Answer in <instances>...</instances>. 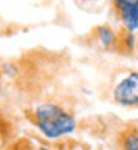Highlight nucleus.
<instances>
[{
  "instance_id": "f257e3e1",
  "label": "nucleus",
  "mask_w": 138,
  "mask_h": 150,
  "mask_svg": "<svg viewBox=\"0 0 138 150\" xmlns=\"http://www.w3.org/2000/svg\"><path fill=\"white\" fill-rule=\"evenodd\" d=\"M27 116L33 126L50 140L66 137L77 128L75 116L57 102H42L29 111Z\"/></svg>"
},
{
  "instance_id": "f03ea898",
  "label": "nucleus",
  "mask_w": 138,
  "mask_h": 150,
  "mask_svg": "<svg viewBox=\"0 0 138 150\" xmlns=\"http://www.w3.org/2000/svg\"><path fill=\"white\" fill-rule=\"evenodd\" d=\"M111 99L123 108H138V71H126L114 81Z\"/></svg>"
},
{
  "instance_id": "7ed1b4c3",
  "label": "nucleus",
  "mask_w": 138,
  "mask_h": 150,
  "mask_svg": "<svg viewBox=\"0 0 138 150\" xmlns=\"http://www.w3.org/2000/svg\"><path fill=\"white\" fill-rule=\"evenodd\" d=\"M111 11L125 30L138 32V0H114L111 2Z\"/></svg>"
},
{
  "instance_id": "20e7f679",
  "label": "nucleus",
  "mask_w": 138,
  "mask_h": 150,
  "mask_svg": "<svg viewBox=\"0 0 138 150\" xmlns=\"http://www.w3.org/2000/svg\"><path fill=\"white\" fill-rule=\"evenodd\" d=\"M116 144L119 150H138V123H128L117 132Z\"/></svg>"
},
{
  "instance_id": "39448f33",
  "label": "nucleus",
  "mask_w": 138,
  "mask_h": 150,
  "mask_svg": "<svg viewBox=\"0 0 138 150\" xmlns=\"http://www.w3.org/2000/svg\"><path fill=\"white\" fill-rule=\"evenodd\" d=\"M135 47H137V35L120 27L117 30V39H116V45H114V51H117L120 54H134Z\"/></svg>"
},
{
  "instance_id": "423d86ee",
  "label": "nucleus",
  "mask_w": 138,
  "mask_h": 150,
  "mask_svg": "<svg viewBox=\"0 0 138 150\" xmlns=\"http://www.w3.org/2000/svg\"><path fill=\"white\" fill-rule=\"evenodd\" d=\"M95 36L98 42L101 44L105 50H113L114 51V45L117 39V30H114L110 24H101L95 29Z\"/></svg>"
},
{
  "instance_id": "0eeeda50",
  "label": "nucleus",
  "mask_w": 138,
  "mask_h": 150,
  "mask_svg": "<svg viewBox=\"0 0 138 150\" xmlns=\"http://www.w3.org/2000/svg\"><path fill=\"white\" fill-rule=\"evenodd\" d=\"M35 149H36V146L29 138H26V137H18V138L12 140L5 147V150H35Z\"/></svg>"
},
{
  "instance_id": "6e6552de",
  "label": "nucleus",
  "mask_w": 138,
  "mask_h": 150,
  "mask_svg": "<svg viewBox=\"0 0 138 150\" xmlns=\"http://www.w3.org/2000/svg\"><path fill=\"white\" fill-rule=\"evenodd\" d=\"M68 150H90V147L81 143H72L71 147H68Z\"/></svg>"
},
{
  "instance_id": "1a4fd4ad",
  "label": "nucleus",
  "mask_w": 138,
  "mask_h": 150,
  "mask_svg": "<svg viewBox=\"0 0 138 150\" xmlns=\"http://www.w3.org/2000/svg\"><path fill=\"white\" fill-rule=\"evenodd\" d=\"M35 150H54V149H50V147H47V146H36Z\"/></svg>"
},
{
  "instance_id": "9d476101",
  "label": "nucleus",
  "mask_w": 138,
  "mask_h": 150,
  "mask_svg": "<svg viewBox=\"0 0 138 150\" xmlns=\"http://www.w3.org/2000/svg\"><path fill=\"white\" fill-rule=\"evenodd\" d=\"M135 53L138 54V35H137V47H135Z\"/></svg>"
}]
</instances>
